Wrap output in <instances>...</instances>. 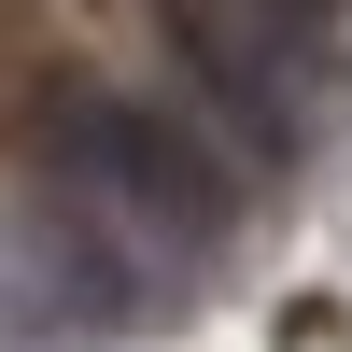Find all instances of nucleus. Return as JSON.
<instances>
[{
    "mask_svg": "<svg viewBox=\"0 0 352 352\" xmlns=\"http://www.w3.org/2000/svg\"><path fill=\"white\" fill-rule=\"evenodd\" d=\"M43 141H56V169H71L99 212L155 226V240H184V254H226V240H240L226 155H212L197 127H169V113H141V99H56Z\"/></svg>",
    "mask_w": 352,
    "mask_h": 352,
    "instance_id": "1",
    "label": "nucleus"
}]
</instances>
